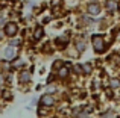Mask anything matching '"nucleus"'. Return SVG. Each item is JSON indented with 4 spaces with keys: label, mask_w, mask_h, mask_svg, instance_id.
Wrapping results in <instances>:
<instances>
[{
    "label": "nucleus",
    "mask_w": 120,
    "mask_h": 118,
    "mask_svg": "<svg viewBox=\"0 0 120 118\" xmlns=\"http://www.w3.org/2000/svg\"><path fill=\"white\" fill-rule=\"evenodd\" d=\"M91 41H93V49L97 53H102V52L105 50V41H103L102 35H94Z\"/></svg>",
    "instance_id": "f257e3e1"
},
{
    "label": "nucleus",
    "mask_w": 120,
    "mask_h": 118,
    "mask_svg": "<svg viewBox=\"0 0 120 118\" xmlns=\"http://www.w3.org/2000/svg\"><path fill=\"white\" fill-rule=\"evenodd\" d=\"M55 97H53L52 94H44L43 97L40 98V103H41V106H44V108H50V106H53L55 104Z\"/></svg>",
    "instance_id": "f03ea898"
},
{
    "label": "nucleus",
    "mask_w": 120,
    "mask_h": 118,
    "mask_svg": "<svg viewBox=\"0 0 120 118\" xmlns=\"http://www.w3.org/2000/svg\"><path fill=\"white\" fill-rule=\"evenodd\" d=\"M99 12H100V5H97V3H90L88 5V14L97 15Z\"/></svg>",
    "instance_id": "7ed1b4c3"
},
{
    "label": "nucleus",
    "mask_w": 120,
    "mask_h": 118,
    "mask_svg": "<svg viewBox=\"0 0 120 118\" xmlns=\"http://www.w3.org/2000/svg\"><path fill=\"white\" fill-rule=\"evenodd\" d=\"M6 35H9V36H12V35H15L17 33V24H14V23H8L6 24Z\"/></svg>",
    "instance_id": "20e7f679"
},
{
    "label": "nucleus",
    "mask_w": 120,
    "mask_h": 118,
    "mask_svg": "<svg viewBox=\"0 0 120 118\" xmlns=\"http://www.w3.org/2000/svg\"><path fill=\"white\" fill-rule=\"evenodd\" d=\"M68 73H70V68H67L65 65H62V67L58 70V77H61V79H65V77L68 76Z\"/></svg>",
    "instance_id": "39448f33"
},
{
    "label": "nucleus",
    "mask_w": 120,
    "mask_h": 118,
    "mask_svg": "<svg viewBox=\"0 0 120 118\" xmlns=\"http://www.w3.org/2000/svg\"><path fill=\"white\" fill-rule=\"evenodd\" d=\"M14 58H15V50L11 45V47H8L5 50V59H14Z\"/></svg>",
    "instance_id": "423d86ee"
},
{
    "label": "nucleus",
    "mask_w": 120,
    "mask_h": 118,
    "mask_svg": "<svg viewBox=\"0 0 120 118\" xmlns=\"http://www.w3.org/2000/svg\"><path fill=\"white\" fill-rule=\"evenodd\" d=\"M106 9H108L109 12H114L116 9H117V3H116L114 0H108V2H106Z\"/></svg>",
    "instance_id": "0eeeda50"
},
{
    "label": "nucleus",
    "mask_w": 120,
    "mask_h": 118,
    "mask_svg": "<svg viewBox=\"0 0 120 118\" xmlns=\"http://www.w3.org/2000/svg\"><path fill=\"white\" fill-rule=\"evenodd\" d=\"M76 50L78 52H84L85 50V41L84 39H78L76 41Z\"/></svg>",
    "instance_id": "6e6552de"
},
{
    "label": "nucleus",
    "mask_w": 120,
    "mask_h": 118,
    "mask_svg": "<svg viewBox=\"0 0 120 118\" xmlns=\"http://www.w3.org/2000/svg\"><path fill=\"white\" fill-rule=\"evenodd\" d=\"M20 80L21 82H29L30 80V73L29 71H23V73L20 74Z\"/></svg>",
    "instance_id": "1a4fd4ad"
},
{
    "label": "nucleus",
    "mask_w": 120,
    "mask_h": 118,
    "mask_svg": "<svg viewBox=\"0 0 120 118\" xmlns=\"http://www.w3.org/2000/svg\"><path fill=\"white\" fill-rule=\"evenodd\" d=\"M43 33H44L43 27H37V30L34 32V38H35V39H40L41 36H43Z\"/></svg>",
    "instance_id": "9d476101"
},
{
    "label": "nucleus",
    "mask_w": 120,
    "mask_h": 118,
    "mask_svg": "<svg viewBox=\"0 0 120 118\" xmlns=\"http://www.w3.org/2000/svg\"><path fill=\"white\" fill-rule=\"evenodd\" d=\"M109 86H111V88H119L120 86V79H111L109 80Z\"/></svg>",
    "instance_id": "9b49d317"
},
{
    "label": "nucleus",
    "mask_w": 120,
    "mask_h": 118,
    "mask_svg": "<svg viewBox=\"0 0 120 118\" xmlns=\"http://www.w3.org/2000/svg\"><path fill=\"white\" fill-rule=\"evenodd\" d=\"M82 73L90 74L91 73V65L90 64H82Z\"/></svg>",
    "instance_id": "f8f14e48"
},
{
    "label": "nucleus",
    "mask_w": 120,
    "mask_h": 118,
    "mask_svg": "<svg viewBox=\"0 0 120 118\" xmlns=\"http://www.w3.org/2000/svg\"><path fill=\"white\" fill-rule=\"evenodd\" d=\"M75 71H76L78 74H81L82 73V65L81 64H76V65H75Z\"/></svg>",
    "instance_id": "ddd939ff"
},
{
    "label": "nucleus",
    "mask_w": 120,
    "mask_h": 118,
    "mask_svg": "<svg viewBox=\"0 0 120 118\" xmlns=\"http://www.w3.org/2000/svg\"><path fill=\"white\" fill-rule=\"evenodd\" d=\"M53 67H55V68H58V70H59V68L62 67V61H56V62H55V65H53Z\"/></svg>",
    "instance_id": "4468645a"
},
{
    "label": "nucleus",
    "mask_w": 120,
    "mask_h": 118,
    "mask_svg": "<svg viewBox=\"0 0 120 118\" xmlns=\"http://www.w3.org/2000/svg\"><path fill=\"white\" fill-rule=\"evenodd\" d=\"M20 44V39H12L11 41V45H18Z\"/></svg>",
    "instance_id": "2eb2a0df"
},
{
    "label": "nucleus",
    "mask_w": 120,
    "mask_h": 118,
    "mask_svg": "<svg viewBox=\"0 0 120 118\" xmlns=\"http://www.w3.org/2000/svg\"><path fill=\"white\" fill-rule=\"evenodd\" d=\"M3 97H5V98H11V92H9V91H5V92H3Z\"/></svg>",
    "instance_id": "dca6fc26"
},
{
    "label": "nucleus",
    "mask_w": 120,
    "mask_h": 118,
    "mask_svg": "<svg viewBox=\"0 0 120 118\" xmlns=\"http://www.w3.org/2000/svg\"><path fill=\"white\" fill-rule=\"evenodd\" d=\"M61 0H52V6H59Z\"/></svg>",
    "instance_id": "f3484780"
},
{
    "label": "nucleus",
    "mask_w": 120,
    "mask_h": 118,
    "mask_svg": "<svg viewBox=\"0 0 120 118\" xmlns=\"http://www.w3.org/2000/svg\"><path fill=\"white\" fill-rule=\"evenodd\" d=\"M91 2H96V0H91Z\"/></svg>",
    "instance_id": "a211bd4d"
}]
</instances>
